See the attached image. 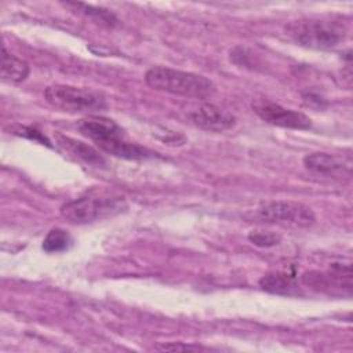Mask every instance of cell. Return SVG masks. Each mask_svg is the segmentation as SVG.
<instances>
[{
	"label": "cell",
	"mask_w": 353,
	"mask_h": 353,
	"mask_svg": "<svg viewBox=\"0 0 353 353\" xmlns=\"http://www.w3.org/2000/svg\"><path fill=\"white\" fill-rule=\"evenodd\" d=\"M79 131L92 139L103 152L128 159L142 160L153 157V152L124 138L123 130L113 120L103 116H88L77 123Z\"/></svg>",
	"instance_id": "6da1fadb"
},
{
	"label": "cell",
	"mask_w": 353,
	"mask_h": 353,
	"mask_svg": "<svg viewBox=\"0 0 353 353\" xmlns=\"http://www.w3.org/2000/svg\"><path fill=\"white\" fill-rule=\"evenodd\" d=\"M230 59L234 63L240 65V66H248L250 65V55L241 47H236L234 50L230 51Z\"/></svg>",
	"instance_id": "ac0fdd59"
},
{
	"label": "cell",
	"mask_w": 353,
	"mask_h": 353,
	"mask_svg": "<svg viewBox=\"0 0 353 353\" xmlns=\"http://www.w3.org/2000/svg\"><path fill=\"white\" fill-rule=\"evenodd\" d=\"M303 165L316 174L325 176H349L350 175V161L345 160L342 156L314 152L303 157Z\"/></svg>",
	"instance_id": "30bf717a"
},
{
	"label": "cell",
	"mask_w": 353,
	"mask_h": 353,
	"mask_svg": "<svg viewBox=\"0 0 353 353\" xmlns=\"http://www.w3.org/2000/svg\"><path fill=\"white\" fill-rule=\"evenodd\" d=\"M12 132L17 135H23L28 138H32L34 141H41L46 142L50 146V142L46 139V137H43L39 131H36L34 128H29V127H21V125H14L12 127Z\"/></svg>",
	"instance_id": "e0dca14e"
},
{
	"label": "cell",
	"mask_w": 353,
	"mask_h": 353,
	"mask_svg": "<svg viewBox=\"0 0 353 353\" xmlns=\"http://www.w3.org/2000/svg\"><path fill=\"white\" fill-rule=\"evenodd\" d=\"M256 216L263 222L296 228H309L316 222V214L310 207L291 200L265 203L256 210Z\"/></svg>",
	"instance_id": "8992f818"
},
{
	"label": "cell",
	"mask_w": 353,
	"mask_h": 353,
	"mask_svg": "<svg viewBox=\"0 0 353 353\" xmlns=\"http://www.w3.org/2000/svg\"><path fill=\"white\" fill-rule=\"evenodd\" d=\"M189 117L194 125L211 132H223L236 124V117L230 112L208 102L194 108Z\"/></svg>",
	"instance_id": "9c48e42d"
},
{
	"label": "cell",
	"mask_w": 353,
	"mask_h": 353,
	"mask_svg": "<svg viewBox=\"0 0 353 353\" xmlns=\"http://www.w3.org/2000/svg\"><path fill=\"white\" fill-rule=\"evenodd\" d=\"M259 287L270 294L277 295H301L302 291L298 285L295 276L287 272H270L259 279Z\"/></svg>",
	"instance_id": "8fae6325"
},
{
	"label": "cell",
	"mask_w": 353,
	"mask_h": 353,
	"mask_svg": "<svg viewBox=\"0 0 353 353\" xmlns=\"http://www.w3.org/2000/svg\"><path fill=\"white\" fill-rule=\"evenodd\" d=\"M302 283L313 290L328 294L352 292V269L350 265L332 263L328 270H310L302 274Z\"/></svg>",
	"instance_id": "52a82bcc"
},
{
	"label": "cell",
	"mask_w": 353,
	"mask_h": 353,
	"mask_svg": "<svg viewBox=\"0 0 353 353\" xmlns=\"http://www.w3.org/2000/svg\"><path fill=\"white\" fill-rule=\"evenodd\" d=\"M65 6L77 8L84 15L95 18L97 21H99V22L108 25V26H114L117 23L116 15L113 12H110L109 10H106V8L94 7V6H88V4H83V3H65Z\"/></svg>",
	"instance_id": "9a60e30c"
},
{
	"label": "cell",
	"mask_w": 353,
	"mask_h": 353,
	"mask_svg": "<svg viewBox=\"0 0 353 353\" xmlns=\"http://www.w3.org/2000/svg\"><path fill=\"white\" fill-rule=\"evenodd\" d=\"M157 350H171V352H175V350H203L201 346H197V345H181V343H164V345H159L156 346Z\"/></svg>",
	"instance_id": "d6986e66"
},
{
	"label": "cell",
	"mask_w": 353,
	"mask_h": 353,
	"mask_svg": "<svg viewBox=\"0 0 353 353\" xmlns=\"http://www.w3.org/2000/svg\"><path fill=\"white\" fill-rule=\"evenodd\" d=\"M73 245V239L69 234V232H66L62 228H54L51 229L47 236L43 240V250L46 252H62L69 250Z\"/></svg>",
	"instance_id": "5bb4252c"
},
{
	"label": "cell",
	"mask_w": 353,
	"mask_h": 353,
	"mask_svg": "<svg viewBox=\"0 0 353 353\" xmlns=\"http://www.w3.org/2000/svg\"><path fill=\"white\" fill-rule=\"evenodd\" d=\"M254 112L266 123L283 128L292 130H309L312 127V120L294 109L281 106L280 103L272 102L269 99H256L252 102Z\"/></svg>",
	"instance_id": "ba28073f"
},
{
	"label": "cell",
	"mask_w": 353,
	"mask_h": 353,
	"mask_svg": "<svg viewBox=\"0 0 353 353\" xmlns=\"http://www.w3.org/2000/svg\"><path fill=\"white\" fill-rule=\"evenodd\" d=\"M120 197H92L84 196L65 203L59 212L70 223L83 225L112 215L121 210Z\"/></svg>",
	"instance_id": "5b68a950"
},
{
	"label": "cell",
	"mask_w": 353,
	"mask_h": 353,
	"mask_svg": "<svg viewBox=\"0 0 353 353\" xmlns=\"http://www.w3.org/2000/svg\"><path fill=\"white\" fill-rule=\"evenodd\" d=\"M287 32L298 44L316 50L334 48L346 37L342 25L314 18L292 21L287 25Z\"/></svg>",
	"instance_id": "3957f363"
},
{
	"label": "cell",
	"mask_w": 353,
	"mask_h": 353,
	"mask_svg": "<svg viewBox=\"0 0 353 353\" xmlns=\"http://www.w3.org/2000/svg\"><path fill=\"white\" fill-rule=\"evenodd\" d=\"M44 97L50 105L69 113H91L108 106L105 98L98 92L66 84L48 85L44 90Z\"/></svg>",
	"instance_id": "277c9868"
},
{
	"label": "cell",
	"mask_w": 353,
	"mask_h": 353,
	"mask_svg": "<svg viewBox=\"0 0 353 353\" xmlns=\"http://www.w3.org/2000/svg\"><path fill=\"white\" fill-rule=\"evenodd\" d=\"M1 80L11 84L22 83L29 76V65L7 51L6 47L1 48Z\"/></svg>",
	"instance_id": "4fadbf2b"
},
{
	"label": "cell",
	"mask_w": 353,
	"mask_h": 353,
	"mask_svg": "<svg viewBox=\"0 0 353 353\" xmlns=\"http://www.w3.org/2000/svg\"><path fill=\"white\" fill-rule=\"evenodd\" d=\"M248 240L256 247L269 248L277 245L281 241V236L270 230H252L248 233Z\"/></svg>",
	"instance_id": "2e32d148"
},
{
	"label": "cell",
	"mask_w": 353,
	"mask_h": 353,
	"mask_svg": "<svg viewBox=\"0 0 353 353\" xmlns=\"http://www.w3.org/2000/svg\"><path fill=\"white\" fill-rule=\"evenodd\" d=\"M145 81L154 90L197 99L210 98L215 92V84L210 79L168 66H153L148 69Z\"/></svg>",
	"instance_id": "7a4b0ae2"
},
{
	"label": "cell",
	"mask_w": 353,
	"mask_h": 353,
	"mask_svg": "<svg viewBox=\"0 0 353 353\" xmlns=\"http://www.w3.org/2000/svg\"><path fill=\"white\" fill-rule=\"evenodd\" d=\"M55 139H57V143L65 152L76 156L77 159H80L88 164L103 165L106 163L103 156H101V153L98 150H95L92 146H90L81 141H77L74 138H70V137H66L62 134H57Z\"/></svg>",
	"instance_id": "7c38bea8"
}]
</instances>
